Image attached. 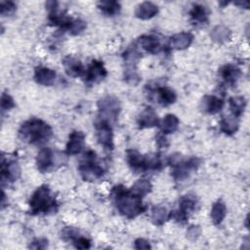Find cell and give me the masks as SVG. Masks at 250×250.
<instances>
[{
  "label": "cell",
  "instance_id": "obj_1",
  "mask_svg": "<svg viewBox=\"0 0 250 250\" xmlns=\"http://www.w3.org/2000/svg\"><path fill=\"white\" fill-rule=\"evenodd\" d=\"M111 195L119 213L129 219L138 216L145 210L142 197L131 190H126L122 186L114 187Z\"/></svg>",
  "mask_w": 250,
  "mask_h": 250
},
{
  "label": "cell",
  "instance_id": "obj_2",
  "mask_svg": "<svg viewBox=\"0 0 250 250\" xmlns=\"http://www.w3.org/2000/svg\"><path fill=\"white\" fill-rule=\"evenodd\" d=\"M19 135L21 140L29 144L41 145L51 138L52 129L44 121L32 118L23 122L19 130Z\"/></svg>",
  "mask_w": 250,
  "mask_h": 250
},
{
  "label": "cell",
  "instance_id": "obj_3",
  "mask_svg": "<svg viewBox=\"0 0 250 250\" xmlns=\"http://www.w3.org/2000/svg\"><path fill=\"white\" fill-rule=\"evenodd\" d=\"M57 202L48 186L39 187L31 195L29 200L30 211L33 215L46 214L56 210Z\"/></svg>",
  "mask_w": 250,
  "mask_h": 250
},
{
  "label": "cell",
  "instance_id": "obj_4",
  "mask_svg": "<svg viewBox=\"0 0 250 250\" xmlns=\"http://www.w3.org/2000/svg\"><path fill=\"white\" fill-rule=\"evenodd\" d=\"M127 161L131 169L135 172L157 170L161 166L160 159L157 155H142L133 149L127 151Z\"/></svg>",
  "mask_w": 250,
  "mask_h": 250
},
{
  "label": "cell",
  "instance_id": "obj_5",
  "mask_svg": "<svg viewBox=\"0 0 250 250\" xmlns=\"http://www.w3.org/2000/svg\"><path fill=\"white\" fill-rule=\"evenodd\" d=\"M199 159L196 157H190L188 159H183L180 155L171 156L170 164L172 167V176L175 180L183 181L187 179L189 174L196 170L199 166Z\"/></svg>",
  "mask_w": 250,
  "mask_h": 250
},
{
  "label": "cell",
  "instance_id": "obj_6",
  "mask_svg": "<svg viewBox=\"0 0 250 250\" xmlns=\"http://www.w3.org/2000/svg\"><path fill=\"white\" fill-rule=\"evenodd\" d=\"M79 171L85 181L98 179L104 174L103 167L99 165V163L96 161L95 152L91 150L84 155L79 165Z\"/></svg>",
  "mask_w": 250,
  "mask_h": 250
},
{
  "label": "cell",
  "instance_id": "obj_7",
  "mask_svg": "<svg viewBox=\"0 0 250 250\" xmlns=\"http://www.w3.org/2000/svg\"><path fill=\"white\" fill-rule=\"evenodd\" d=\"M96 134L99 143L106 149L113 147V134L112 129L107 120L102 119L96 123Z\"/></svg>",
  "mask_w": 250,
  "mask_h": 250
},
{
  "label": "cell",
  "instance_id": "obj_8",
  "mask_svg": "<svg viewBox=\"0 0 250 250\" xmlns=\"http://www.w3.org/2000/svg\"><path fill=\"white\" fill-rule=\"evenodd\" d=\"M106 76V70L104 63L99 61H93L85 71V81L87 84H95Z\"/></svg>",
  "mask_w": 250,
  "mask_h": 250
},
{
  "label": "cell",
  "instance_id": "obj_9",
  "mask_svg": "<svg viewBox=\"0 0 250 250\" xmlns=\"http://www.w3.org/2000/svg\"><path fill=\"white\" fill-rule=\"evenodd\" d=\"M98 106H99V110L103 114L113 119L117 117L118 112L120 111V104L118 100L110 96L104 97L102 100H100L98 103Z\"/></svg>",
  "mask_w": 250,
  "mask_h": 250
},
{
  "label": "cell",
  "instance_id": "obj_10",
  "mask_svg": "<svg viewBox=\"0 0 250 250\" xmlns=\"http://www.w3.org/2000/svg\"><path fill=\"white\" fill-rule=\"evenodd\" d=\"M20 167L18 163L14 160H5L4 157H2V163H1V179L2 183L4 184L5 181L7 182H14L18 179L20 175Z\"/></svg>",
  "mask_w": 250,
  "mask_h": 250
},
{
  "label": "cell",
  "instance_id": "obj_11",
  "mask_svg": "<svg viewBox=\"0 0 250 250\" xmlns=\"http://www.w3.org/2000/svg\"><path fill=\"white\" fill-rule=\"evenodd\" d=\"M37 168L41 173L49 171L54 165V152L49 147L42 148L36 157Z\"/></svg>",
  "mask_w": 250,
  "mask_h": 250
},
{
  "label": "cell",
  "instance_id": "obj_12",
  "mask_svg": "<svg viewBox=\"0 0 250 250\" xmlns=\"http://www.w3.org/2000/svg\"><path fill=\"white\" fill-rule=\"evenodd\" d=\"M85 135L80 131H73L68 138L66 144V153L69 155L79 153L84 147Z\"/></svg>",
  "mask_w": 250,
  "mask_h": 250
},
{
  "label": "cell",
  "instance_id": "obj_13",
  "mask_svg": "<svg viewBox=\"0 0 250 250\" xmlns=\"http://www.w3.org/2000/svg\"><path fill=\"white\" fill-rule=\"evenodd\" d=\"M196 201L195 198L190 195H185L181 197L179 203V211L176 213L175 218L183 221L188 217V214L191 213L195 209Z\"/></svg>",
  "mask_w": 250,
  "mask_h": 250
},
{
  "label": "cell",
  "instance_id": "obj_14",
  "mask_svg": "<svg viewBox=\"0 0 250 250\" xmlns=\"http://www.w3.org/2000/svg\"><path fill=\"white\" fill-rule=\"evenodd\" d=\"M56 77H57V74L55 70L51 68L44 67V66H39L35 68L34 79L40 85L51 86L55 83Z\"/></svg>",
  "mask_w": 250,
  "mask_h": 250
},
{
  "label": "cell",
  "instance_id": "obj_15",
  "mask_svg": "<svg viewBox=\"0 0 250 250\" xmlns=\"http://www.w3.org/2000/svg\"><path fill=\"white\" fill-rule=\"evenodd\" d=\"M65 72L67 75L76 77V76H81L84 73V67L81 63V62L74 57L67 56L63 59L62 61Z\"/></svg>",
  "mask_w": 250,
  "mask_h": 250
},
{
  "label": "cell",
  "instance_id": "obj_16",
  "mask_svg": "<svg viewBox=\"0 0 250 250\" xmlns=\"http://www.w3.org/2000/svg\"><path fill=\"white\" fill-rule=\"evenodd\" d=\"M137 122L140 128L153 127L158 124L157 114L151 107H146L139 114Z\"/></svg>",
  "mask_w": 250,
  "mask_h": 250
},
{
  "label": "cell",
  "instance_id": "obj_17",
  "mask_svg": "<svg viewBox=\"0 0 250 250\" xmlns=\"http://www.w3.org/2000/svg\"><path fill=\"white\" fill-rule=\"evenodd\" d=\"M139 43L144 50L150 54H157L162 49L160 40L154 35H143L139 38Z\"/></svg>",
  "mask_w": 250,
  "mask_h": 250
},
{
  "label": "cell",
  "instance_id": "obj_18",
  "mask_svg": "<svg viewBox=\"0 0 250 250\" xmlns=\"http://www.w3.org/2000/svg\"><path fill=\"white\" fill-rule=\"evenodd\" d=\"M224 106V101L216 96H205L201 102V107L203 111L209 114H215L219 112Z\"/></svg>",
  "mask_w": 250,
  "mask_h": 250
},
{
  "label": "cell",
  "instance_id": "obj_19",
  "mask_svg": "<svg viewBox=\"0 0 250 250\" xmlns=\"http://www.w3.org/2000/svg\"><path fill=\"white\" fill-rule=\"evenodd\" d=\"M158 13V7L151 2H143L136 7L135 15L141 20H148Z\"/></svg>",
  "mask_w": 250,
  "mask_h": 250
},
{
  "label": "cell",
  "instance_id": "obj_20",
  "mask_svg": "<svg viewBox=\"0 0 250 250\" xmlns=\"http://www.w3.org/2000/svg\"><path fill=\"white\" fill-rule=\"evenodd\" d=\"M193 36L188 32H181L178 34H175L170 39V46L173 49L177 50H184L190 46L192 43Z\"/></svg>",
  "mask_w": 250,
  "mask_h": 250
},
{
  "label": "cell",
  "instance_id": "obj_21",
  "mask_svg": "<svg viewBox=\"0 0 250 250\" xmlns=\"http://www.w3.org/2000/svg\"><path fill=\"white\" fill-rule=\"evenodd\" d=\"M240 74V69L233 64H226L220 69L221 77L228 84H233L238 79Z\"/></svg>",
  "mask_w": 250,
  "mask_h": 250
},
{
  "label": "cell",
  "instance_id": "obj_22",
  "mask_svg": "<svg viewBox=\"0 0 250 250\" xmlns=\"http://www.w3.org/2000/svg\"><path fill=\"white\" fill-rule=\"evenodd\" d=\"M226 213H227V207L225 205L224 202H222L221 200H218L216 201L213 206H212V209H211V213H210V216H211V220L213 222L214 225H220L225 216H226Z\"/></svg>",
  "mask_w": 250,
  "mask_h": 250
},
{
  "label": "cell",
  "instance_id": "obj_23",
  "mask_svg": "<svg viewBox=\"0 0 250 250\" xmlns=\"http://www.w3.org/2000/svg\"><path fill=\"white\" fill-rule=\"evenodd\" d=\"M179 126V119L175 114H167L160 123V129L163 134L174 133Z\"/></svg>",
  "mask_w": 250,
  "mask_h": 250
},
{
  "label": "cell",
  "instance_id": "obj_24",
  "mask_svg": "<svg viewBox=\"0 0 250 250\" xmlns=\"http://www.w3.org/2000/svg\"><path fill=\"white\" fill-rule=\"evenodd\" d=\"M157 92V99H158V103L163 105H169L171 104H173L176 101V94L175 92L168 88V87H161L158 88L156 90Z\"/></svg>",
  "mask_w": 250,
  "mask_h": 250
},
{
  "label": "cell",
  "instance_id": "obj_25",
  "mask_svg": "<svg viewBox=\"0 0 250 250\" xmlns=\"http://www.w3.org/2000/svg\"><path fill=\"white\" fill-rule=\"evenodd\" d=\"M189 15L194 22L204 24L208 21V10L202 5H194L189 12Z\"/></svg>",
  "mask_w": 250,
  "mask_h": 250
},
{
  "label": "cell",
  "instance_id": "obj_26",
  "mask_svg": "<svg viewBox=\"0 0 250 250\" xmlns=\"http://www.w3.org/2000/svg\"><path fill=\"white\" fill-rule=\"evenodd\" d=\"M221 130L228 135L234 134L238 129V121L237 118L233 115L231 116H224L220 121Z\"/></svg>",
  "mask_w": 250,
  "mask_h": 250
},
{
  "label": "cell",
  "instance_id": "obj_27",
  "mask_svg": "<svg viewBox=\"0 0 250 250\" xmlns=\"http://www.w3.org/2000/svg\"><path fill=\"white\" fill-rule=\"evenodd\" d=\"M210 36L213 41L217 43H224L230 38V31L224 25H217L213 28Z\"/></svg>",
  "mask_w": 250,
  "mask_h": 250
},
{
  "label": "cell",
  "instance_id": "obj_28",
  "mask_svg": "<svg viewBox=\"0 0 250 250\" xmlns=\"http://www.w3.org/2000/svg\"><path fill=\"white\" fill-rule=\"evenodd\" d=\"M246 102L243 97H232L229 99V109L232 115L238 118L245 108Z\"/></svg>",
  "mask_w": 250,
  "mask_h": 250
},
{
  "label": "cell",
  "instance_id": "obj_29",
  "mask_svg": "<svg viewBox=\"0 0 250 250\" xmlns=\"http://www.w3.org/2000/svg\"><path fill=\"white\" fill-rule=\"evenodd\" d=\"M169 218V213L167 209L163 206H155L151 212V219L154 225L161 226Z\"/></svg>",
  "mask_w": 250,
  "mask_h": 250
},
{
  "label": "cell",
  "instance_id": "obj_30",
  "mask_svg": "<svg viewBox=\"0 0 250 250\" xmlns=\"http://www.w3.org/2000/svg\"><path fill=\"white\" fill-rule=\"evenodd\" d=\"M98 7L107 16L116 15L120 10V5L116 1H101L98 3Z\"/></svg>",
  "mask_w": 250,
  "mask_h": 250
},
{
  "label": "cell",
  "instance_id": "obj_31",
  "mask_svg": "<svg viewBox=\"0 0 250 250\" xmlns=\"http://www.w3.org/2000/svg\"><path fill=\"white\" fill-rule=\"evenodd\" d=\"M150 189H151L150 183L146 179H142V180H139L138 182H136L134 184V186L132 187L131 191L134 192L135 194L143 197L146 193H148L150 191Z\"/></svg>",
  "mask_w": 250,
  "mask_h": 250
},
{
  "label": "cell",
  "instance_id": "obj_32",
  "mask_svg": "<svg viewBox=\"0 0 250 250\" xmlns=\"http://www.w3.org/2000/svg\"><path fill=\"white\" fill-rule=\"evenodd\" d=\"M86 28V22L83 21L82 20H71L70 22L68 23L66 29L71 33L72 35L79 34Z\"/></svg>",
  "mask_w": 250,
  "mask_h": 250
},
{
  "label": "cell",
  "instance_id": "obj_33",
  "mask_svg": "<svg viewBox=\"0 0 250 250\" xmlns=\"http://www.w3.org/2000/svg\"><path fill=\"white\" fill-rule=\"evenodd\" d=\"M1 8V16L6 17V16H11L14 14L16 11V5L14 2H1L0 5Z\"/></svg>",
  "mask_w": 250,
  "mask_h": 250
},
{
  "label": "cell",
  "instance_id": "obj_34",
  "mask_svg": "<svg viewBox=\"0 0 250 250\" xmlns=\"http://www.w3.org/2000/svg\"><path fill=\"white\" fill-rule=\"evenodd\" d=\"M14 106H15V103H14V100L12 99V97L9 96L6 93H3L2 97H1V109H2V111L9 110Z\"/></svg>",
  "mask_w": 250,
  "mask_h": 250
},
{
  "label": "cell",
  "instance_id": "obj_35",
  "mask_svg": "<svg viewBox=\"0 0 250 250\" xmlns=\"http://www.w3.org/2000/svg\"><path fill=\"white\" fill-rule=\"evenodd\" d=\"M199 234H200V229L198 226H191L187 231V236L191 240L196 239L199 236Z\"/></svg>",
  "mask_w": 250,
  "mask_h": 250
},
{
  "label": "cell",
  "instance_id": "obj_36",
  "mask_svg": "<svg viewBox=\"0 0 250 250\" xmlns=\"http://www.w3.org/2000/svg\"><path fill=\"white\" fill-rule=\"evenodd\" d=\"M33 244H37L35 246H33L32 248H35V249H44L47 247L48 245V240L47 239H44V238H36L35 240L32 241V245Z\"/></svg>",
  "mask_w": 250,
  "mask_h": 250
},
{
  "label": "cell",
  "instance_id": "obj_37",
  "mask_svg": "<svg viewBox=\"0 0 250 250\" xmlns=\"http://www.w3.org/2000/svg\"><path fill=\"white\" fill-rule=\"evenodd\" d=\"M135 248L136 249H148V248H150V245H149L148 241H146V239L138 238L135 241Z\"/></svg>",
  "mask_w": 250,
  "mask_h": 250
}]
</instances>
